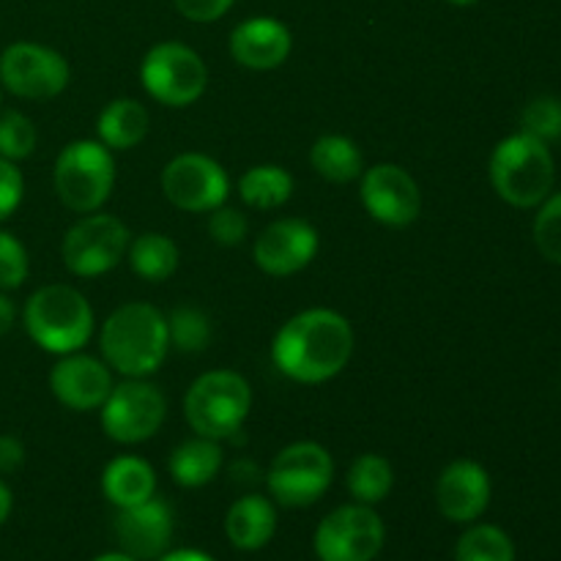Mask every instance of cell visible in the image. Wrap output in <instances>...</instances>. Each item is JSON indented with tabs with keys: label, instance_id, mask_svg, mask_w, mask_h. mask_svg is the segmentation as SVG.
<instances>
[{
	"label": "cell",
	"instance_id": "ffe728a7",
	"mask_svg": "<svg viewBox=\"0 0 561 561\" xmlns=\"http://www.w3.org/2000/svg\"><path fill=\"white\" fill-rule=\"evenodd\" d=\"M277 531V504L261 493H247L230 504L225 515V535L239 551H261Z\"/></svg>",
	"mask_w": 561,
	"mask_h": 561
},
{
	"label": "cell",
	"instance_id": "9c48e42d",
	"mask_svg": "<svg viewBox=\"0 0 561 561\" xmlns=\"http://www.w3.org/2000/svg\"><path fill=\"white\" fill-rule=\"evenodd\" d=\"M168 416V400L162 389L148 378H124L115 383L104 405L99 409V422L110 442L142 444L159 433Z\"/></svg>",
	"mask_w": 561,
	"mask_h": 561
},
{
	"label": "cell",
	"instance_id": "f1b7e54d",
	"mask_svg": "<svg viewBox=\"0 0 561 561\" xmlns=\"http://www.w3.org/2000/svg\"><path fill=\"white\" fill-rule=\"evenodd\" d=\"M170 348L181 354H201L211 343V318L195 305H179L168 316Z\"/></svg>",
	"mask_w": 561,
	"mask_h": 561
},
{
	"label": "cell",
	"instance_id": "277c9868",
	"mask_svg": "<svg viewBox=\"0 0 561 561\" xmlns=\"http://www.w3.org/2000/svg\"><path fill=\"white\" fill-rule=\"evenodd\" d=\"M488 175L504 203L513 208H537L553 192L557 162L548 142L515 131L493 148Z\"/></svg>",
	"mask_w": 561,
	"mask_h": 561
},
{
	"label": "cell",
	"instance_id": "30bf717a",
	"mask_svg": "<svg viewBox=\"0 0 561 561\" xmlns=\"http://www.w3.org/2000/svg\"><path fill=\"white\" fill-rule=\"evenodd\" d=\"M129 241V228L113 214H82L66 230L64 241H60V257L75 277H102L124 261Z\"/></svg>",
	"mask_w": 561,
	"mask_h": 561
},
{
	"label": "cell",
	"instance_id": "74e56055",
	"mask_svg": "<svg viewBox=\"0 0 561 561\" xmlns=\"http://www.w3.org/2000/svg\"><path fill=\"white\" fill-rule=\"evenodd\" d=\"M230 480L239 482V485H255V482L261 480V469H257L252 460H236V463L230 466Z\"/></svg>",
	"mask_w": 561,
	"mask_h": 561
},
{
	"label": "cell",
	"instance_id": "44dd1931",
	"mask_svg": "<svg viewBox=\"0 0 561 561\" xmlns=\"http://www.w3.org/2000/svg\"><path fill=\"white\" fill-rule=\"evenodd\" d=\"M102 493L113 507H135L157 496V471L137 455H118L104 466Z\"/></svg>",
	"mask_w": 561,
	"mask_h": 561
},
{
	"label": "cell",
	"instance_id": "b9f144b4",
	"mask_svg": "<svg viewBox=\"0 0 561 561\" xmlns=\"http://www.w3.org/2000/svg\"><path fill=\"white\" fill-rule=\"evenodd\" d=\"M93 561H140V559H135V557H129V553L118 551V553H102V557H96Z\"/></svg>",
	"mask_w": 561,
	"mask_h": 561
},
{
	"label": "cell",
	"instance_id": "e0dca14e",
	"mask_svg": "<svg viewBox=\"0 0 561 561\" xmlns=\"http://www.w3.org/2000/svg\"><path fill=\"white\" fill-rule=\"evenodd\" d=\"M493 496L491 474L477 460L458 458L444 466L436 480L438 513L453 524H474Z\"/></svg>",
	"mask_w": 561,
	"mask_h": 561
},
{
	"label": "cell",
	"instance_id": "7402d4cb",
	"mask_svg": "<svg viewBox=\"0 0 561 561\" xmlns=\"http://www.w3.org/2000/svg\"><path fill=\"white\" fill-rule=\"evenodd\" d=\"M148 131H151L148 107L129 96L104 104L96 118V140L110 151H131L146 140Z\"/></svg>",
	"mask_w": 561,
	"mask_h": 561
},
{
	"label": "cell",
	"instance_id": "ba28073f",
	"mask_svg": "<svg viewBox=\"0 0 561 561\" xmlns=\"http://www.w3.org/2000/svg\"><path fill=\"white\" fill-rule=\"evenodd\" d=\"M334 480V458L323 444L294 442L274 455L266 471L268 496L279 507H310Z\"/></svg>",
	"mask_w": 561,
	"mask_h": 561
},
{
	"label": "cell",
	"instance_id": "4fadbf2b",
	"mask_svg": "<svg viewBox=\"0 0 561 561\" xmlns=\"http://www.w3.org/2000/svg\"><path fill=\"white\" fill-rule=\"evenodd\" d=\"M162 195L170 206L186 214H211L225 206L230 195V175L214 157L186 151L170 159L162 168Z\"/></svg>",
	"mask_w": 561,
	"mask_h": 561
},
{
	"label": "cell",
	"instance_id": "9a60e30c",
	"mask_svg": "<svg viewBox=\"0 0 561 561\" xmlns=\"http://www.w3.org/2000/svg\"><path fill=\"white\" fill-rule=\"evenodd\" d=\"M318 250H321V236L316 225L299 217H283L257 233L252 244V261L263 274L283 279L305 272L316 261Z\"/></svg>",
	"mask_w": 561,
	"mask_h": 561
},
{
	"label": "cell",
	"instance_id": "ee69618b",
	"mask_svg": "<svg viewBox=\"0 0 561 561\" xmlns=\"http://www.w3.org/2000/svg\"><path fill=\"white\" fill-rule=\"evenodd\" d=\"M0 99H3V88H0Z\"/></svg>",
	"mask_w": 561,
	"mask_h": 561
},
{
	"label": "cell",
	"instance_id": "f546056e",
	"mask_svg": "<svg viewBox=\"0 0 561 561\" xmlns=\"http://www.w3.org/2000/svg\"><path fill=\"white\" fill-rule=\"evenodd\" d=\"M38 146L36 124L20 110H0V157L22 162Z\"/></svg>",
	"mask_w": 561,
	"mask_h": 561
},
{
	"label": "cell",
	"instance_id": "3957f363",
	"mask_svg": "<svg viewBox=\"0 0 561 561\" xmlns=\"http://www.w3.org/2000/svg\"><path fill=\"white\" fill-rule=\"evenodd\" d=\"M22 327L38 348L53 356H66L85 348L96 329V316L82 290L53 283L27 296Z\"/></svg>",
	"mask_w": 561,
	"mask_h": 561
},
{
	"label": "cell",
	"instance_id": "5bb4252c",
	"mask_svg": "<svg viewBox=\"0 0 561 561\" xmlns=\"http://www.w3.org/2000/svg\"><path fill=\"white\" fill-rule=\"evenodd\" d=\"M359 201L383 228H409L422 214V192L414 175L394 162H378L359 175Z\"/></svg>",
	"mask_w": 561,
	"mask_h": 561
},
{
	"label": "cell",
	"instance_id": "603a6c76",
	"mask_svg": "<svg viewBox=\"0 0 561 561\" xmlns=\"http://www.w3.org/2000/svg\"><path fill=\"white\" fill-rule=\"evenodd\" d=\"M225 453L222 442H214V438L195 436L181 442L179 447L170 453L168 471L173 477L175 485L181 488H206L208 482L217 480V474L222 471Z\"/></svg>",
	"mask_w": 561,
	"mask_h": 561
},
{
	"label": "cell",
	"instance_id": "6da1fadb",
	"mask_svg": "<svg viewBox=\"0 0 561 561\" xmlns=\"http://www.w3.org/2000/svg\"><path fill=\"white\" fill-rule=\"evenodd\" d=\"M356 334L348 318L329 307H310L290 316L272 340V365L288 381L318 387L348 367Z\"/></svg>",
	"mask_w": 561,
	"mask_h": 561
},
{
	"label": "cell",
	"instance_id": "ac0fdd59",
	"mask_svg": "<svg viewBox=\"0 0 561 561\" xmlns=\"http://www.w3.org/2000/svg\"><path fill=\"white\" fill-rule=\"evenodd\" d=\"M115 540L121 551L140 561L159 559L168 553L173 540V513L162 499L151 496L148 502L124 507L115 515Z\"/></svg>",
	"mask_w": 561,
	"mask_h": 561
},
{
	"label": "cell",
	"instance_id": "d4e9b609",
	"mask_svg": "<svg viewBox=\"0 0 561 561\" xmlns=\"http://www.w3.org/2000/svg\"><path fill=\"white\" fill-rule=\"evenodd\" d=\"M294 186V175L283 164H252L241 173L236 190H239L244 206L257 208V211H274L290 201Z\"/></svg>",
	"mask_w": 561,
	"mask_h": 561
},
{
	"label": "cell",
	"instance_id": "5b68a950",
	"mask_svg": "<svg viewBox=\"0 0 561 561\" xmlns=\"http://www.w3.org/2000/svg\"><path fill=\"white\" fill-rule=\"evenodd\" d=\"M252 411V387L241 373L211 370L197 376L184 394V420L195 436L225 442L241 433Z\"/></svg>",
	"mask_w": 561,
	"mask_h": 561
},
{
	"label": "cell",
	"instance_id": "8d00e7d4",
	"mask_svg": "<svg viewBox=\"0 0 561 561\" xmlns=\"http://www.w3.org/2000/svg\"><path fill=\"white\" fill-rule=\"evenodd\" d=\"M25 463V447L20 438L14 436H0V474H11V471L22 469Z\"/></svg>",
	"mask_w": 561,
	"mask_h": 561
},
{
	"label": "cell",
	"instance_id": "52a82bcc",
	"mask_svg": "<svg viewBox=\"0 0 561 561\" xmlns=\"http://www.w3.org/2000/svg\"><path fill=\"white\" fill-rule=\"evenodd\" d=\"M142 91L164 107L184 110L208 88V66L190 44L159 42L140 60Z\"/></svg>",
	"mask_w": 561,
	"mask_h": 561
},
{
	"label": "cell",
	"instance_id": "f35d334b",
	"mask_svg": "<svg viewBox=\"0 0 561 561\" xmlns=\"http://www.w3.org/2000/svg\"><path fill=\"white\" fill-rule=\"evenodd\" d=\"M14 323H16L14 301H11L9 296H5L3 290H0V337L11 332V327H14Z\"/></svg>",
	"mask_w": 561,
	"mask_h": 561
},
{
	"label": "cell",
	"instance_id": "7bdbcfd3",
	"mask_svg": "<svg viewBox=\"0 0 561 561\" xmlns=\"http://www.w3.org/2000/svg\"><path fill=\"white\" fill-rule=\"evenodd\" d=\"M447 3H453V5H460V9H463V5H474L477 0H447Z\"/></svg>",
	"mask_w": 561,
	"mask_h": 561
},
{
	"label": "cell",
	"instance_id": "83f0119b",
	"mask_svg": "<svg viewBox=\"0 0 561 561\" xmlns=\"http://www.w3.org/2000/svg\"><path fill=\"white\" fill-rule=\"evenodd\" d=\"M455 561H515V546L499 526L477 524L460 535Z\"/></svg>",
	"mask_w": 561,
	"mask_h": 561
},
{
	"label": "cell",
	"instance_id": "484cf974",
	"mask_svg": "<svg viewBox=\"0 0 561 561\" xmlns=\"http://www.w3.org/2000/svg\"><path fill=\"white\" fill-rule=\"evenodd\" d=\"M179 247L170 236L157 233H140L129 241L126 250V261H129L131 272L146 283H164L179 268Z\"/></svg>",
	"mask_w": 561,
	"mask_h": 561
},
{
	"label": "cell",
	"instance_id": "4316f807",
	"mask_svg": "<svg viewBox=\"0 0 561 561\" xmlns=\"http://www.w3.org/2000/svg\"><path fill=\"white\" fill-rule=\"evenodd\" d=\"M345 482H348V493L354 496V502L376 507L392 493L394 469L383 455L365 453L351 463Z\"/></svg>",
	"mask_w": 561,
	"mask_h": 561
},
{
	"label": "cell",
	"instance_id": "1f68e13d",
	"mask_svg": "<svg viewBox=\"0 0 561 561\" xmlns=\"http://www.w3.org/2000/svg\"><path fill=\"white\" fill-rule=\"evenodd\" d=\"M520 131L537 137L542 142L561 140V99L537 96L520 113Z\"/></svg>",
	"mask_w": 561,
	"mask_h": 561
},
{
	"label": "cell",
	"instance_id": "e575fe53",
	"mask_svg": "<svg viewBox=\"0 0 561 561\" xmlns=\"http://www.w3.org/2000/svg\"><path fill=\"white\" fill-rule=\"evenodd\" d=\"M25 197V179H22L16 162L0 157V222L11 217L20 208Z\"/></svg>",
	"mask_w": 561,
	"mask_h": 561
},
{
	"label": "cell",
	"instance_id": "2e32d148",
	"mask_svg": "<svg viewBox=\"0 0 561 561\" xmlns=\"http://www.w3.org/2000/svg\"><path fill=\"white\" fill-rule=\"evenodd\" d=\"M113 387V370L107 367V362L82 354V351L58 356V362L49 370L53 398L69 411H80V414L102 409Z\"/></svg>",
	"mask_w": 561,
	"mask_h": 561
},
{
	"label": "cell",
	"instance_id": "d590c367",
	"mask_svg": "<svg viewBox=\"0 0 561 561\" xmlns=\"http://www.w3.org/2000/svg\"><path fill=\"white\" fill-rule=\"evenodd\" d=\"M236 0H173L175 11H179L184 20L195 22V25H208V22H217L233 9Z\"/></svg>",
	"mask_w": 561,
	"mask_h": 561
},
{
	"label": "cell",
	"instance_id": "7a4b0ae2",
	"mask_svg": "<svg viewBox=\"0 0 561 561\" xmlns=\"http://www.w3.org/2000/svg\"><path fill=\"white\" fill-rule=\"evenodd\" d=\"M99 351L118 376H153L170 354L168 316L148 301H126L115 307L102 323Z\"/></svg>",
	"mask_w": 561,
	"mask_h": 561
},
{
	"label": "cell",
	"instance_id": "60d3db41",
	"mask_svg": "<svg viewBox=\"0 0 561 561\" xmlns=\"http://www.w3.org/2000/svg\"><path fill=\"white\" fill-rule=\"evenodd\" d=\"M11 507H14V496H11V491H9V485H5V482H0V526L9 520Z\"/></svg>",
	"mask_w": 561,
	"mask_h": 561
},
{
	"label": "cell",
	"instance_id": "4dcf8cb0",
	"mask_svg": "<svg viewBox=\"0 0 561 561\" xmlns=\"http://www.w3.org/2000/svg\"><path fill=\"white\" fill-rule=\"evenodd\" d=\"M531 236H535V244L540 250V255L548 263H553V266H561V192L548 195L537 206Z\"/></svg>",
	"mask_w": 561,
	"mask_h": 561
},
{
	"label": "cell",
	"instance_id": "d6986e66",
	"mask_svg": "<svg viewBox=\"0 0 561 561\" xmlns=\"http://www.w3.org/2000/svg\"><path fill=\"white\" fill-rule=\"evenodd\" d=\"M230 58L250 71L279 69L290 58L294 36L288 25L274 16H250L230 31Z\"/></svg>",
	"mask_w": 561,
	"mask_h": 561
},
{
	"label": "cell",
	"instance_id": "ab89813d",
	"mask_svg": "<svg viewBox=\"0 0 561 561\" xmlns=\"http://www.w3.org/2000/svg\"><path fill=\"white\" fill-rule=\"evenodd\" d=\"M157 561H214V559L203 551H190V548H181V551L162 553Z\"/></svg>",
	"mask_w": 561,
	"mask_h": 561
},
{
	"label": "cell",
	"instance_id": "d6a6232c",
	"mask_svg": "<svg viewBox=\"0 0 561 561\" xmlns=\"http://www.w3.org/2000/svg\"><path fill=\"white\" fill-rule=\"evenodd\" d=\"M31 274L27 250L14 233L0 230V290H16Z\"/></svg>",
	"mask_w": 561,
	"mask_h": 561
},
{
	"label": "cell",
	"instance_id": "cb8c5ba5",
	"mask_svg": "<svg viewBox=\"0 0 561 561\" xmlns=\"http://www.w3.org/2000/svg\"><path fill=\"white\" fill-rule=\"evenodd\" d=\"M310 164L329 184H351L365 173V153L351 137L323 135L312 142Z\"/></svg>",
	"mask_w": 561,
	"mask_h": 561
},
{
	"label": "cell",
	"instance_id": "8fae6325",
	"mask_svg": "<svg viewBox=\"0 0 561 561\" xmlns=\"http://www.w3.org/2000/svg\"><path fill=\"white\" fill-rule=\"evenodd\" d=\"M387 540V526L370 504H343L318 524L312 548L318 561H373Z\"/></svg>",
	"mask_w": 561,
	"mask_h": 561
},
{
	"label": "cell",
	"instance_id": "7c38bea8",
	"mask_svg": "<svg viewBox=\"0 0 561 561\" xmlns=\"http://www.w3.org/2000/svg\"><path fill=\"white\" fill-rule=\"evenodd\" d=\"M71 66L58 49L38 42H14L0 53V88L20 99H55L69 88Z\"/></svg>",
	"mask_w": 561,
	"mask_h": 561
},
{
	"label": "cell",
	"instance_id": "8992f818",
	"mask_svg": "<svg viewBox=\"0 0 561 561\" xmlns=\"http://www.w3.org/2000/svg\"><path fill=\"white\" fill-rule=\"evenodd\" d=\"M53 186L69 211H102L115 190L113 151L99 140H71L55 157Z\"/></svg>",
	"mask_w": 561,
	"mask_h": 561
},
{
	"label": "cell",
	"instance_id": "836d02e7",
	"mask_svg": "<svg viewBox=\"0 0 561 561\" xmlns=\"http://www.w3.org/2000/svg\"><path fill=\"white\" fill-rule=\"evenodd\" d=\"M208 236L219 247H239L250 236V219L244 211L230 206H219L208 214Z\"/></svg>",
	"mask_w": 561,
	"mask_h": 561
}]
</instances>
